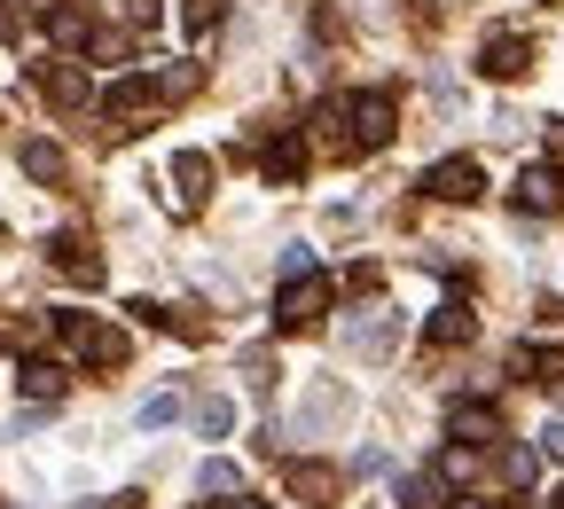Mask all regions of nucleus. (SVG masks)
<instances>
[{
  "mask_svg": "<svg viewBox=\"0 0 564 509\" xmlns=\"http://www.w3.org/2000/svg\"><path fill=\"white\" fill-rule=\"evenodd\" d=\"M9 32H17V17H9V9H0V40H9Z\"/></svg>",
  "mask_w": 564,
  "mask_h": 509,
  "instance_id": "obj_23",
  "label": "nucleus"
},
{
  "mask_svg": "<svg viewBox=\"0 0 564 509\" xmlns=\"http://www.w3.org/2000/svg\"><path fill=\"white\" fill-rule=\"evenodd\" d=\"M423 188H432L440 204H470V196H478V165H470V158H447V165L423 173Z\"/></svg>",
  "mask_w": 564,
  "mask_h": 509,
  "instance_id": "obj_5",
  "label": "nucleus"
},
{
  "mask_svg": "<svg viewBox=\"0 0 564 509\" xmlns=\"http://www.w3.org/2000/svg\"><path fill=\"white\" fill-rule=\"evenodd\" d=\"M525 63H533V47H525L518 32H494V40H486V79H518Z\"/></svg>",
  "mask_w": 564,
  "mask_h": 509,
  "instance_id": "obj_7",
  "label": "nucleus"
},
{
  "mask_svg": "<svg viewBox=\"0 0 564 509\" xmlns=\"http://www.w3.org/2000/svg\"><path fill=\"white\" fill-rule=\"evenodd\" d=\"M345 118H352V150H377V141H392V102H384V95H361Z\"/></svg>",
  "mask_w": 564,
  "mask_h": 509,
  "instance_id": "obj_4",
  "label": "nucleus"
},
{
  "mask_svg": "<svg viewBox=\"0 0 564 509\" xmlns=\"http://www.w3.org/2000/svg\"><path fill=\"white\" fill-rule=\"evenodd\" d=\"M173 415H181V392H173V385H165V392H150V400H141V431H165Z\"/></svg>",
  "mask_w": 564,
  "mask_h": 509,
  "instance_id": "obj_17",
  "label": "nucleus"
},
{
  "mask_svg": "<svg viewBox=\"0 0 564 509\" xmlns=\"http://www.w3.org/2000/svg\"><path fill=\"white\" fill-rule=\"evenodd\" d=\"M470 329H478V322H470V306H440L423 337H432V345H470Z\"/></svg>",
  "mask_w": 564,
  "mask_h": 509,
  "instance_id": "obj_13",
  "label": "nucleus"
},
{
  "mask_svg": "<svg viewBox=\"0 0 564 509\" xmlns=\"http://www.w3.org/2000/svg\"><path fill=\"white\" fill-rule=\"evenodd\" d=\"M259 165H267V181H299V173H306V141H299V133H282Z\"/></svg>",
  "mask_w": 564,
  "mask_h": 509,
  "instance_id": "obj_10",
  "label": "nucleus"
},
{
  "mask_svg": "<svg viewBox=\"0 0 564 509\" xmlns=\"http://www.w3.org/2000/svg\"><path fill=\"white\" fill-rule=\"evenodd\" d=\"M455 440H463V447H494V440H502V415H494L486 400L455 408Z\"/></svg>",
  "mask_w": 564,
  "mask_h": 509,
  "instance_id": "obj_8",
  "label": "nucleus"
},
{
  "mask_svg": "<svg viewBox=\"0 0 564 509\" xmlns=\"http://www.w3.org/2000/svg\"><path fill=\"white\" fill-rule=\"evenodd\" d=\"M510 196H518V212H564V173L556 165H525Z\"/></svg>",
  "mask_w": 564,
  "mask_h": 509,
  "instance_id": "obj_3",
  "label": "nucleus"
},
{
  "mask_svg": "<svg viewBox=\"0 0 564 509\" xmlns=\"http://www.w3.org/2000/svg\"><path fill=\"white\" fill-rule=\"evenodd\" d=\"M541 440H549V455L564 463V423H549V431H541Z\"/></svg>",
  "mask_w": 564,
  "mask_h": 509,
  "instance_id": "obj_22",
  "label": "nucleus"
},
{
  "mask_svg": "<svg viewBox=\"0 0 564 509\" xmlns=\"http://www.w3.org/2000/svg\"><path fill=\"white\" fill-rule=\"evenodd\" d=\"M47 32H55L63 47H79V40H87V17H79V9H47Z\"/></svg>",
  "mask_w": 564,
  "mask_h": 509,
  "instance_id": "obj_19",
  "label": "nucleus"
},
{
  "mask_svg": "<svg viewBox=\"0 0 564 509\" xmlns=\"http://www.w3.org/2000/svg\"><path fill=\"white\" fill-rule=\"evenodd\" d=\"M220 24V0H188V32H212Z\"/></svg>",
  "mask_w": 564,
  "mask_h": 509,
  "instance_id": "obj_21",
  "label": "nucleus"
},
{
  "mask_svg": "<svg viewBox=\"0 0 564 509\" xmlns=\"http://www.w3.org/2000/svg\"><path fill=\"white\" fill-rule=\"evenodd\" d=\"M17 385H24V400H63L70 392V369H63V360H24Z\"/></svg>",
  "mask_w": 564,
  "mask_h": 509,
  "instance_id": "obj_6",
  "label": "nucleus"
},
{
  "mask_svg": "<svg viewBox=\"0 0 564 509\" xmlns=\"http://www.w3.org/2000/svg\"><path fill=\"white\" fill-rule=\"evenodd\" d=\"M236 509H267V501H236Z\"/></svg>",
  "mask_w": 564,
  "mask_h": 509,
  "instance_id": "obj_24",
  "label": "nucleus"
},
{
  "mask_svg": "<svg viewBox=\"0 0 564 509\" xmlns=\"http://www.w3.org/2000/svg\"><path fill=\"white\" fill-rule=\"evenodd\" d=\"M196 431H204V440H220V431H236V400H220V392H212V400L196 408Z\"/></svg>",
  "mask_w": 564,
  "mask_h": 509,
  "instance_id": "obj_16",
  "label": "nucleus"
},
{
  "mask_svg": "<svg viewBox=\"0 0 564 509\" xmlns=\"http://www.w3.org/2000/svg\"><path fill=\"white\" fill-rule=\"evenodd\" d=\"M55 329H63V345L79 360H95V369H118V360H126V337L110 322H95V314H55Z\"/></svg>",
  "mask_w": 564,
  "mask_h": 509,
  "instance_id": "obj_1",
  "label": "nucleus"
},
{
  "mask_svg": "<svg viewBox=\"0 0 564 509\" xmlns=\"http://www.w3.org/2000/svg\"><path fill=\"white\" fill-rule=\"evenodd\" d=\"M329 299H337V290H329L322 274H291V282H282V299H274V322H282V329H314V322L329 314Z\"/></svg>",
  "mask_w": 564,
  "mask_h": 509,
  "instance_id": "obj_2",
  "label": "nucleus"
},
{
  "mask_svg": "<svg viewBox=\"0 0 564 509\" xmlns=\"http://www.w3.org/2000/svg\"><path fill=\"white\" fill-rule=\"evenodd\" d=\"M55 267H63V274H79V282H102V259H95L79 236H55Z\"/></svg>",
  "mask_w": 564,
  "mask_h": 509,
  "instance_id": "obj_11",
  "label": "nucleus"
},
{
  "mask_svg": "<svg viewBox=\"0 0 564 509\" xmlns=\"http://www.w3.org/2000/svg\"><path fill=\"white\" fill-rule=\"evenodd\" d=\"M47 102H63V110L87 102V71L79 63H47Z\"/></svg>",
  "mask_w": 564,
  "mask_h": 509,
  "instance_id": "obj_12",
  "label": "nucleus"
},
{
  "mask_svg": "<svg viewBox=\"0 0 564 509\" xmlns=\"http://www.w3.org/2000/svg\"><path fill=\"white\" fill-rule=\"evenodd\" d=\"M204 494H243V470L236 463H204Z\"/></svg>",
  "mask_w": 564,
  "mask_h": 509,
  "instance_id": "obj_20",
  "label": "nucleus"
},
{
  "mask_svg": "<svg viewBox=\"0 0 564 509\" xmlns=\"http://www.w3.org/2000/svg\"><path fill=\"white\" fill-rule=\"evenodd\" d=\"M455 509H486V501H455Z\"/></svg>",
  "mask_w": 564,
  "mask_h": 509,
  "instance_id": "obj_25",
  "label": "nucleus"
},
{
  "mask_svg": "<svg viewBox=\"0 0 564 509\" xmlns=\"http://www.w3.org/2000/svg\"><path fill=\"white\" fill-rule=\"evenodd\" d=\"M24 173L32 181H63V150L55 141H24Z\"/></svg>",
  "mask_w": 564,
  "mask_h": 509,
  "instance_id": "obj_15",
  "label": "nucleus"
},
{
  "mask_svg": "<svg viewBox=\"0 0 564 509\" xmlns=\"http://www.w3.org/2000/svg\"><path fill=\"white\" fill-rule=\"evenodd\" d=\"M502 478H510V486H533V478H541V455H533V447H510V455H502Z\"/></svg>",
  "mask_w": 564,
  "mask_h": 509,
  "instance_id": "obj_18",
  "label": "nucleus"
},
{
  "mask_svg": "<svg viewBox=\"0 0 564 509\" xmlns=\"http://www.w3.org/2000/svg\"><path fill=\"white\" fill-rule=\"evenodd\" d=\"M556 509H564V494H556Z\"/></svg>",
  "mask_w": 564,
  "mask_h": 509,
  "instance_id": "obj_26",
  "label": "nucleus"
},
{
  "mask_svg": "<svg viewBox=\"0 0 564 509\" xmlns=\"http://www.w3.org/2000/svg\"><path fill=\"white\" fill-rule=\"evenodd\" d=\"M173 181H181V196H173V204H181V212H196V196H204V181H212V158H204V150H181V158H173Z\"/></svg>",
  "mask_w": 564,
  "mask_h": 509,
  "instance_id": "obj_9",
  "label": "nucleus"
},
{
  "mask_svg": "<svg viewBox=\"0 0 564 509\" xmlns=\"http://www.w3.org/2000/svg\"><path fill=\"white\" fill-rule=\"evenodd\" d=\"M291 494H299V509H322V501H329V470H314V463H291Z\"/></svg>",
  "mask_w": 564,
  "mask_h": 509,
  "instance_id": "obj_14",
  "label": "nucleus"
}]
</instances>
